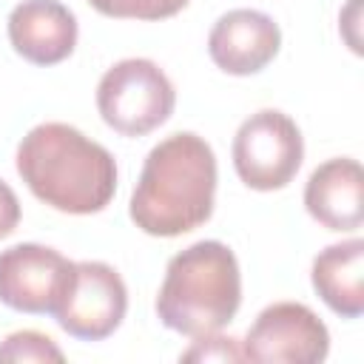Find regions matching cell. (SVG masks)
Listing matches in <instances>:
<instances>
[{
    "mask_svg": "<svg viewBox=\"0 0 364 364\" xmlns=\"http://www.w3.org/2000/svg\"><path fill=\"white\" fill-rule=\"evenodd\" d=\"M216 156L193 131H179L154 145L131 193L128 216L148 233L173 239L196 230L213 213Z\"/></svg>",
    "mask_w": 364,
    "mask_h": 364,
    "instance_id": "obj_1",
    "label": "cell"
},
{
    "mask_svg": "<svg viewBox=\"0 0 364 364\" xmlns=\"http://www.w3.org/2000/svg\"><path fill=\"white\" fill-rule=\"evenodd\" d=\"M17 173L28 191L60 213L88 216L117 193V159L68 122H40L17 145Z\"/></svg>",
    "mask_w": 364,
    "mask_h": 364,
    "instance_id": "obj_2",
    "label": "cell"
},
{
    "mask_svg": "<svg viewBox=\"0 0 364 364\" xmlns=\"http://www.w3.org/2000/svg\"><path fill=\"white\" fill-rule=\"evenodd\" d=\"M242 304V273L236 253L216 239L193 242L179 250L156 296L159 321L188 338L219 333Z\"/></svg>",
    "mask_w": 364,
    "mask_h": 364,
    "instance_id": "obj_3",
    "label": "cell"
},
{
    "mask_svg": "<svg viewBox=\"0 0 364 364\" xmlns=\"http://www.w3.org/2000/svg\"><path fill=\"white\" fill-rule=\"evenodd\" d=\"M176 91L168 74L145 57L114 63L97 82V111L122 136H145L173 114Z\"/></svg>",
    "mask_w": 364,
    "mask_h": 364,
    "instance_id": "obj_4",
    "label": "cell"
},
{
    "mask_svg": "<svg viewBox=\"0 0 364 364\" xmlns=\"http://www.w3.org/2000/svg\"><path fill=\"white\" fill-rule=\"evenodd\" d=\"M233 168L253 191H279L293 182L304 159V139L284 111L262 108L250 114L233 136Z\"/></svg>",
    "mask_w": 364,
    "mask_h": 364,
    "instance_id": "obj_5",
    "label": "cell"
},
{
    "mask_svg": "<svg viewBox=\"0 0 364 364\" xmlns=\"http://www.w3.org/2000/svg\"><path fill=\"white\" fill-rule=\"evenodd\" d=\"M242 353L256 364H318L330 353V333L307 304L276 301L256 316Z\"/></svg>",
    "mask_w": 364,
    "mask_h": 364,
    "instance_id": "obj_6",
    "label": "cell"
},
{
    "mask_svg": "<svg viewBox=\"0 0 364 364\" xmlns=\"http://www.w3.org/2000/svg\"><path fill=\"white\" fill-rule=\"evenodd\" d=\"M128 313V287L105 262H74L71 282L54 310L57 324L80 341L108 338Z\"/></svg>",
    "mask_w": 364,
    "mask_h": 364,
    "instance_id": "obj_7",
    "label": "cell"
},
{
    "mask_svg": "<svg viewBox=\"0 0 364 364\" xmlns=\"http://www.w3.org/2000/svg\"><path fill=\"white\" fill-rule=\"evenodd\" d=\"M71 273L74 262L54 247L37 242L11 245L0 250V304L28 316H54Z\"/></svg>",
    "mask_w": 364,
    "mask_h": 364,
    "instance_id": "obj_8",
    "label": "cell"
},
{
    "mask_svg": "<svg viewBox=\"0 0 364 364\" xmlns=\"http://www.w3.org/2000/svg\"><path fill=\"white\" fill-rule=\"evenodd\" d=\"M282 48L279 23L259 9H230L208 34V54L216 68L233 77L262 71Z\"/></svg>",
    "mask_w": 364,
    "mask_h": 364,
    "instance_id": "obj_9",
    "label": "cell"
},
{
    "mask_svg": "<svg viewBox=\"0 0 364 364\" xmlns=\"http://www.w3.org/2000/svg\"><path fill=\"white\" fill-rule=\"evenodd\" d=\"M77 34V17L60 0H23L9 14V43L34 65H57L68 60Z\"/></svg>",
    "mask_w": 364,
    "mask_h": 364,
    "instance_id": "obj_10",
    "label": "cell"
},
{
    "mask_svg": "<svg viewBox=\"0 0 364 364\" xmlns=\"http://www.w3.org/2000/svg\"><path fill=\"white\" fill-rule=\"evenodd\" d=\"M304 208L327 230H358L364 222V173L358 159L336 156L321 162L304 185Z\"/></svg>",
    "mask_w": 364,
    "mask_h": 364,
    "instance_id": "obj_11",
    "label": "cell"
},
{
    "mask_svg": "<svg viewBox=\"0 0 364 364\" xmlns=\"http://www.w3.org/2000/svg\"><path fill=\"white\" fill-rule=\"evenodd\" d=\"M313 290L341 318H358L364 313V242L347 239L327 245L310 267Z\"/></svg>",
    "mask_w": 364,
    "mask_h": 364,
    "instance_id": "obj_12",
    "label": "cell"
},
{
    "mask_svg": "<svg viewBox=\"0 0 364 364\" xmlns=\"http://www.w3.org/2000/svg\"><path fill=\"white\" fill-rule=\"evenodd\" d=\"M191 0H88L94 11L114 20H165L179 14Z\"/></svg>",
    "mask_w": 364,
    "mask_h": 364,
    "instance_id": "obj_13",
    "label": "cell"
},
{
    "mask_svg": "<svg viewBox=\"0 0 364 364\" xmlns=\"http://www.w3.org/2000/svg\"><path fill=\"white\" fill-rule=\"evenodd\" d=\"M63 350L37 330H17L0 341V361H63Z\"/></svg>",
    "mask_w": 364,
    "mask_h": 364,
    "instance_id": "obj_14",
    "label": "cell"
},
{
    "mask_svg": "<svg viewBox=\"0 0 364 364\" xmlns=\"http://www.w3.org/2000/svg\"><path fill=\"white\" fill-rule=\"evenodd\" d=\"M179 358L182 361H245V353L236 338L208 333V336H196L193 347H188Z\"/></svg>",
    "mask_w": 364,
    "mask_h": 364,
    "instance_id": "obj_15",
    "label": "cell"
},
{
    "mask_svg": "<svg viewBox=\"0 0 364 364\" xmlns=\"http://www.w3.org/2000/svg\"><path fill=\"white\" fill-rule=\"evenodd\" d=\"M20 225V199L9 182L0 179V239L11 236Z\"/></svg>",
    "mask_w": 364,
    "mask_h": 364,
    "instance_id": "obj_16",
    "label": "cell"
}]
</instances>
